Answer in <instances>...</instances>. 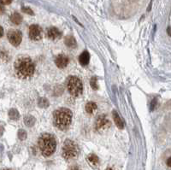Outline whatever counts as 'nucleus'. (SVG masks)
Here are the masks:
<instances>
[{"instance_id": "f257e3e1", "label": "nucleus", "mask_w": 171, "mask_h": 170, "mask_svg": "<svg viewBox=\"0 0 171 170\" xmlns=\"http://www.w3.org/2000/svg\"><path fill=\"white\" fill-rule=\"evenodd\" d=\"M14 69L20 79H29L34 75L35 66L29 56H20L14 63Z\"/></svg>"}, {"instance_id": "f03ea898", "label": "nucleus", "mask_w": 171, "mask_h": 170, "mask_svg": "<svg viewBox=\"0 0 171 170\" xmlns=\"http://www.w3.org/2000/svg\"><path fill=\"white\" fill-rule=\"evenodd\" d=\"M72 111L66 108L56 110L53 114V120L55 126L59 130L65 131L70 126L72 122Z\"/></svg>"}, {"instance_id": "7ed1b4c3", "label": "nucleus", "mask_w": 171, "mask_h": 170, "mask_svg": "<svg viewBox=\"0 0 171 170\" xmlns=\"http://www.w3.org/2000/svg\"><path fill=\"white\" fill-rule=\"evenodd\" d=\"M39 147L42 155L50 156L56 151V139L51 133H43L39 139Z\"/></svg>"}, {"instance_id": "20e7f679", "label": "nucleus", "mask_w": 171, "mask_h": 170, "mask_svg": "<svg viewBox=\"0 0 171 170\" xmlns=\"http://www.w3.org/2000/svg\"><path fill=\"white\" fill-rule=\"evenodd\" d=\"M79 147L77 144L70 139H67L64 142L63 147V152L62 155L66 160H72L77 157L79 155Z\"/></svg>"}, {"instance_id": "39448f33", "label": "nucleus", "mask_w": 171, "mask_h": 170, "mask_svg": "<svg viewBox=\"0 0 171 170\" xmlns=\"http://www.w3.org/2000/svg\"><path fill=\"white\" fill-rule=\"evenodd\" d=\"M66 85H67L68 92L73 97H78L82 93V91H83L82 82L76 76L72 75L68 78Z\"/></svg>"}, {"instance_id": "423d86ee", "label": "nucleus", "mask_w": 171, "mask_h": 170, "mask_svg": "<svg viewBox=\"0 0 171 170\" xmlns=\"http://www.w3.org/2000/svg\"><path fill=\"white\" fill-rule=\"evenodd\" d=\"M111 126V123L109 121V119L105 115H100L95 122L94 127L96 131L101 133V132H104L105 130L108 129Z\"/></svg>"}, {"instance_id": "0eeeda50", "label": "nucleus", "mask_w": 171, "mask_h": 170, "mask_svg": "<svg viewBox=\"0 0 171 170\" xmlns=\"http://www.w3.org/2000/svg\"><path fill=\"white\" fill-rule=\"evenodd\" d=\"M7 38L12 45L18 46L23 39V34L22 32H20L19 30H10L8 32Z\"/></svg>"}, {"instance_id": "6e6552de", "label": "nucleus", "mask_w": 171, "mask_h": 170, "mask_svg": "<svg viewBox=\"0 0 171 170\" xmlns=\"http://www.w3.org/2000/svg\"><path fill=\"white\" fill-rule=\"evenodd\" d=\"M29 37L32 40H40L42 38V28L37 24L31 25L29 27Z\"/></svg>"}, {"instance_id": "1a4fd4ad", "label": "nucleus", "mask_w": 171, "mask_h": 170, "mask_svg": "<svg viewBox=\"0 0 171 170\" xmlns=\"http://www.w3.org/2000/svg\"><path fill=\"white\" fill-rule=\"evenodd\" d=\"M55 63L59 68H64L68 66L69 64V58L67 56L63 55V54H60L56 57L55 60Z\"/></svg>"}, {"instance_id": "9d476101", "label": "nucleus", "mask_w": 171, "mask_h": 170, "mask_svg": "<svg viewBox=\"0 0 171 170\" xmlns=\"http://www.w3.org/2000/svg\"><path fill=\"white\" fill-rule=\"evenodd\" d=\"M46 35L49 39H51L52 40H56V39H58L62 36V33L59 31V29H57L56 27H50L47 32H46Z\"/></svg>"}, {"instance_id": "9b49d317", "label": "nucleus", "mask_w": 171, "mask_h": 170, "mask_svg": "<svg viewBox=\"0 0 171 170\" xmlns=\"http://www.w3.org/2000/svg\"><path fill=\"white\" fill-rule=\"evenodd\" d=\"M79 61H80V63L83 65V66H86V65H87L88 63H89L90 61V55L88 52L85 51V52H83L80 56V57H79Z\"/></svg>"}, {"instance_id": "f8f14e48", "label": "nucleus", "mask_w": 171, "mask_h": 170, "mask_svg": "<svg viewBox=\"0 0 171 170\" xmlns=\"http://www.w3.org/2000/svg\"><path fill=\"white\" fill-rule=\"evenodd\" d=\"M64 44L67 45L69 48L74 49L77 46V43H76V40L73 36H67L65 37V39H64Z\"/></svg>"}, {"instance_id": "ddd939ff", "label": "nucleus", "mask_w": 171, "mask_h": 170, "mask_svg": "<svg viewBox=\"0 0 171 170\" xmlns=\"http://www.w3.org/2000/svg\"><path fill=\"white\" fill-rule=\"evenodd\" d=\"M113 119H114V121H115V123L116 126L120 128V129H123L124 128V123L122 121V119L118 115V113L116 112V111H113Z\"/></svg>"}, {"instance_id": "4468645a", "label": "nucleus", "mask_w": 171, "mask_h": 170, "mask_svg": "<svg viewBox=\"0 0 171 170\" xmlns=\"http://www.w3.org/2000/svg\"><path fill=\"white\" fill-rule=\"evenodd\" d=\"M10 21L12 23H14L15 25H19V24H21V22H23V17L19 13L15 12L10 15Z\"/></svg>"}, {"instance_id": "2eb2a0df", "label": "nucleus", "mask_w": 171, "mask_h": 170, "mask_svg": "<svg viewBox=\"0 0 171 170\" xmlns=\"http://www.w3.org/2000/svg\"><path fill=\"white\" fill-rule=\"evenodd\" d=\"M98 105L94 102H89L86 105V111L89 114H93L95 111L97 110Z\"/></svg>"}, {"instance_id": "dca6fc26", "label": "nucleus", "mask_w": 171, "mask_h": 170, "mask_svg": "<svg viewBox=\"0 0 171 170\" xmlns=\"http://www.w3.org/2000/svg\"><path fill=\"white\" fill-rule=\"evenodd\" d=\"M35 118H34L33 115H27L25 116V118H24V123H25V125L27 126H28V127H31V126H33L35 124Z\"/></svg>"}, {"instance_id": "f3484780", "label": "nucleus", "mask_w": 171, "mask_h": 170, "mask_svg": "<svg viewBox=\"0 0 171 170\" xmlns=\"http://www.w3.org/2000/svg\"><path fill=\"white\" fill-rule=\"evenodd\" d=\"M9 117L11 120L17 121L19 117H20V114H19V112L15 109H10V111H9Z\"/></svg>"}, {"instance_id": "a211bd4d", "label": "nucleus", "mask_w": 171, "mask_h": 170, "mask_svg": "<svg viewBox=\"0 0 171 170\" xmlns=\"http://www.w3.org/2000/svg\"><path fill=\"white\" fill-rule=\"evenodd\" d=\"M38 105H39V107L45 109V108L49 107L50 103H49L47 98H45V97H40V98H39V101H38Z\"/></svg>"}, {"instance_id": "6ab92c4d", "label": "nucleus", "mask_w": 171, "mask_h": 170, "mask_svg": "<svg viewBox=\"0 0 171 170\" xmlns=\"http://www.w3.org/2000/svg\"><path fill=\"white\" fill-rule=\"evenodd\" d=\"M87 160H88V162L91 164H93L94 166L98 165V157L96 155H94V154H91V155H88Z\"/></svg>"}, {"instance_id": "aec40b11", "label": "nucleus", "mask_w": 171, "mask_h": 170, "mask_svg": "<svg viewBox=\"0 0 171 170\" xmlns=\"http://www.w3.org/2000/svg\"><path fill=\"white\" fill-rule=\"evenodd\" d=\"M90 85L92 86V88L93 90H97L98 88V81L97 78L96 77H93L91 80H90Z\"/></svg>"}, {"instance_id": "412c9836", "label": "nucleus", "mask_w": 171, "mask_h": 170, "mask_svg": "<svg viewBox=\"0 0 171 170\" xmlns=\"http://www.w3.org/2000/svg\"><path fill=\"white\" fill-rule=\"evenodd\" d=\"M18 138L21 140H25L27 139V132L25 130L20 129L18 132Z\"/></svg>"}, {"instance_id": "4be33fe9", "label": "nucleus", "mask_w": 171, "mask_h": 170, "mask_svg": "<svg viewBox=\"0 0 171 170\" xmlns=\"http://www.w3.org/2000/svg\"><path fill=\"white\" fill-rule=\"evenodd\" d=\"M23 12H25L26 14H28V15H34V12H33V10L30 9V8H27V7H23Z\"/></svg>"}, {"instance_id": "5701e85b", "label": "nucleus", "mask_w": 171, "mask_h": 170, "mask_svg": "<svg viewBox=\"0 0 171 170\" xmlns=\"http://www.w3.org/2000/svg\"><path fill=\"white\" fill-rule=\"evenodd\" d=\"M156 98H154V99L152 101L151 103V110H154V109L156 107Z\"/></svg>"}, {"instance_id": "b1692460", "label": "nucleus", "mask_w": 171, "mask_h": 170, "mask_svg": "<svg viewBox=\"0 0 171 170\" xmlns=\"http://www.w3.org/2000/svg\"><path fill=\"white\" fill-rule=\"evenodd\" d=\"M13 0H0V4H2L3 5H7V4H11Z\"/></svg>"}, {"instance_id": "393cba45", "label": "nucleus", "mask_w": 171, "mask_h": 170, "mask_svg": "<svg viewBox=\"0 0 171 170\" xmlns=\"http://www.w3.org/2000/svg\"><path fill=\"white\" fill-rule=\"evenodd\" d=\"M4 12V7L2 4H0V14H3Z\"/></svg>"}, {"instance_id": "a878e982", "label": "nucleus", "mask_w": 171, "mask_h": 170, "mask_svg": "<svg viewBox=\"0 0 171 170\" xmlns=\"http://www.w3.org/2000/svg\"><path fill=\"white\" fill-rule=\"evenodd\" d=\"M4 35V29H3V27L0 26V38L2 37Z\"/></svg>"}, {"instance_id": "bb28decb", "label": "nucleus", "mask_w": 171, "mask_h": 170, "mask_svg": "<svg viewBox=\"0 0 171 170\" xmlns=\"http://www.w3.org/2000/svg\"><path fill=\"white\" fill-rule=\"evenodd\" d=\"M3 133H4V127L0 126V136H2Z\"/></svg>"}, {"instance_id": "cd10ccee", "label": "nucleus", "mask_w": 171, "mask_h": 170, "mask_svg": "<svg viewBox=\"0 0 171 170\" xmlns=\"http://www.w3.org/2000/svg\"><path fill=\"white\" fill-rule=\"evenodd\" d=\"M70 170H80L78 167H72L70 168Z\"/></svg>"}, {"instance_id": "c85d7f7f", "label": "nucleus", "mask_w": 171, "mask_h": 170, "mask_svg": "<svg viewBox=\"0 0 171 170\" xmlns=\"http://www.w3.org/2000/svg\"><path fill=\"white\" fill-rule=\"evenodd\" d=\"M167 164H168V166L169 167H170V158H169L167 161Z\"/></svg>"}, {"instance_id": "c756f323", "label": "nucleus", "mask_w": 171, "mask_h": 170, "mask_svg": "<svg viewBox=\"0 0 171 170\" xmlns=\"http://www.w3.org/2000/svg\"><path fill=\"white\" fill-rule=\"evenodd\" d=\"M167 32H168V34H169V35H170V27H168Z\"/></svg>"}, {"instance_id": "7c9ffc66", "label": "nucleus", "mask_w": 171, "mask_h": 170, "mask_svg": "<svg viewBox=\"0 0 171 170\" xmlns=\"http://www.w3.org/2000/svg\"><path fill=\"white\" fill-rule=\"evenodd\" d=\"M106 170H112V169H111V168H107Z\"/></svg>"}, {"instance_id": "2f4dec72", "label": "nucleus", "mask_w": 171, "mask_h": 170, "mask_svg": "<svg viewBox=\"0 0 171 170\" xmlns=\"http://www.w3.org/2000/svg\"><path fill=\"white\" fill-rule=\"evenodd\" d=\"M4 170H11V169H4Z\"/></svg>"}]
</instances>
